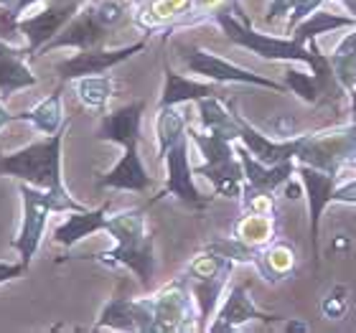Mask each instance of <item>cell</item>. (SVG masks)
<instances>
[{
	"mask_svg": "<svg viewBox=\"0 0 356 333\" xmlns=\"http://www.w3.org/2000/svg\"><path fill=\"white\" fill-rule=\"evenodd\" d=\"M163 74H165V84H163V92H161L158 107H178V104L199 102L204 97L219 95L214 84H201V82H193V79H186V76L176 74L168 64H165Z\"/></svg>",
	"mask_w": 356,
	"mask_h": 333,
	"instance_id": "24",
	"label": "cell"
},
{
	"mask_svg": "<svg viewBox=\"0 0 356 333\" xmlns=\"http://www.w3.org/2000/svg\"><path fill=\"white\" fill-rule=\"evenodd\" d=\"M38 3H49V0H18L13 10L23 18V15H26V10H29V8H33V6H38Z\"/></svg>",
	"mask_w": 356,
	"mask_h": 333,
	"instance_id": "43",
	"label": "cell"
},
{
	"mask_svg": "<svg viewBox=\"0 0 356 333\" xmlns=\"http://www.w3.org/2000/svg\"><path fill=\"white\" fill-rule=\"evenodd\" d=\"M143 112L145 102L135 99V102L120 107V110L102 115L99 130H97V140L115 143V145H130V143H140V125H143Z\"/></svg>",
	"mask_w": 356,
	"mask_h": 333,
	"instance_id": "19",
	"label": "cell"
},
{
	"mask_svg": "<svg viewBox=\"0 0 356 333\" xmlns=\"http://www.w3.org/2000/svg\"><path fill=\"white\" fill-rule=\"evenodd\" d=\"M323 3H326V0H298L296 8H293V10H290V15H288V23H285V33H290V31L296 29L298 23H303L308 15L316 13V10H318Z\"/></svg>",
	"mask_w": 356,
	"mask_h": 333,
	"instance_id": "38",
	"label": "cell"
},
{
	"mask_svg": "<svg viewBox=\"0 0 356 333\" xmlns=\"http://www.w3.org/2000/svg\"><path fill=\"white\" fill-rule=\"evenodd\" d=\"M334 204H356V181H346L334 188Z\"/></svg>",
	"mask_w": 356,
	"mask_h": 333,
	"instance_id": "40",
	"label": "cell"
},
{
	"mask_svg": "<svg viewBox=\"0 0 356 333\" xmlns=\"http://www.w3.org/2000/svg\"><path fill=\"white\" fill-rule=\"evenodd\" d=\"M26 54H31L29 46L15 54H3L0 56V97L3 99H10L15 92L31 89L38 84V76L26 64Z\"/></svg>",
	"mask_w": 356,
	"mask_h": 333,
	"instance_id": "25",
	"label": "cell"
},
{
	"mask_svg": "<svg viewBox=\"0 0 356 333\" xmlns=\"http://www.w3.org/2000/svg\"><path fill=\"white\" fill-rule=\"evenodd\" d=\"M181 61H184V67L188 69L191 74H199L214 84H250V87L275 89V92H280V95H288L290 92L285 84L275 82V79H265V76L254 74L250 69L237 67V64H232V61L222 59V56H216V54L207 51V49H199V46L184 49Z\"/></svg>",
	"mask_w": 356,
	"mask_h": 333,
	"instance_id": "8",
	"label": "cell"
},
{
	"mask_svg": "<svg viewBox=\"0 0 356 333\" xmlns=\"http://www.w3.org/2000/svg\"><path fill=\"white\" fill-rule=\"evenodd\" d=\"M351 247V239L346 237V234H341V237H334V250H349Z\"/></svg>",
	"mask_w": 356,
	"mask_h": 333,
	"instance_id": "45",
	"label": "cell"
},
{
	"mask_svg": "<svg viewBox=\"0 0 356 333\" xmlns=\"http://www.w3.org/2000/svg\"><path fill=\"white\" fill-rule=\"evenodd\" d=\"M10 122H15V112H8L6 104L0 102V130L6 125H10Z\"/></svg>",
	"mask_w": 356,
	"mask_h": 333,
	"instance_id": "44",
	"label": "cell"
},
{
	"mask_svg": "<svg viewBox=\"0 0 356 333\" xmlns=\"http://www.w3.org/2000/svg\"><path fill=\"white\" fill-rule=\"evenodd\" d=\"M298 176L305 188V199H308V214H311V250L316 265H321V219L328 204H334V188L339 186L341 176H331L323 170L313 168V165L298 163Z\"/></svg>",
	"mask_w": 356,
	"mask_h": 333,
	"instance_id": "13",
	"label": "cell"
},
{
	"mask_svg": "<svg viewBox=\"0 0 356 333\" xmlns=\"http://www.w3.org/2000/svg\"><path fill=\"white\" fill-rule=\"evenodd\" d=\"M140 3H145V0H130V6H140Z\"/></svg>",
	"mask_w": 356,
	"mask_h": 333,
	"instance_id": "50",
	"label": "cell"
},
{
	"mask_svg": "<svg viewBox=\"0 0 356 333\" xmlns=\"http://www.w3.org/2000/svg\"><path fill=\"white\" fill-rule=\"evenodd\" d=\"M288 331H308V326H300V323H288Z\"/></svg>",
	"mask_w": 356,
	"mask_h": 333,
	"instance_id": "47",
	"label": "cell"
},
{
	"mask_svg": "<svg viewBox=\"0 0 356 333\" xmlns=\"http://www.w3.org/2000/svg\"><path fill=\"white\" fill-rule=\"evenodd\" d=\"M282 79H285V87H288L290 92H296L303 102H311V104L321 102L318 79H316L313 74H303V72L288 69V72H282Z\"/></svg>",
	"mask_w": 356,
	"mask_h": 333,
	"instance_id": "35",
	"label": "cell"
},
{
	"mask_svg": "<svg viewBox=\"0 0 356 333\" xmlns=\"http://www.w3.org/2000/svg\"><path fill=\"white\" fill-rule=\"evenodd\" d=\"M163 163H165V186L156 199H161V196H176L188 209H196V211L207 209L209 196H204L196 188V184H193V168H191V161H188V135L181 138L168 150Z\"/></svg>",
	"mask_w": 356,
	"mask_h": 333,
	"instance_id": "12",
	"label": "cell"
},
{
	"mask_svg": "<svg viewBox=\"0 0 356 333\" xmlns=\"http://www.w3.org/2000/svg\"><path fill=\"white\" fill-rule=\"evenodd\" d=\"M110 26L99 18L97 13L95 3H84L82 10L72 18V21L64 26L59 36L51 38L49 44L36 54H51L56 49H79V51H87V49H99V46L107 44V38H110Z\"/></svg>",
	"mask_w": 356,
	"mask_h": 333,
	"instance_id": "10",
	"label": "cell"
},
{
	"mask_svg": "<svg viewBox=\"0 0 356 333\" xmlns=\"http://www.w3.org/2000/svg\"><path fill=\"white\" fill-rule=\"evenodd\" d=\"M18 193H21L23 216H21V229H18L15 239L10 242V247L18 250L23 265L31 267V259H33V254H36L41 242H44V232H46L49 216L82 211V209H87V206L79 204L74 196H72V199H61L56 193L36 188V186H31V184L18 186Z\"/></svg>",
	"mask_w": 356,
	"mask_h": 333,
	"instance_id": "5",
	"label": "cell"
},
{
	"mask_svg": "<svg viewBox=\"0 0 356 333\" xmlns=\"http://www.w3.org/2000/svg\"><path fill=\"white\" fill-rule=\"evenodd\" d=\"M211 21L224 31V36L229 38L232 44L242 46L247 51H252L254 56L267 61H300V64H308L313 67L316 61V54H318V46L311 41V49H305L303 44H298L296 38H280V36H267L260 31L252 29L250 21H242L237 13H234V0L229 6H222L219 10L211 13Z\"/></svg>",
	"mask_w": 356,
	"mask_h": 333,
	"instance_id": "3",
	"label": "cell"
},
{
	"mask_svg": "<svg viewBox=\"0 0 356 333\" xmlns=\"http://www.w3.org/2000/svg\"><path fill=\"white\" fill-rule=\"evenodd\" d=\"M148 300L153 308V318H156V333H178L199 328V311H196V300H193L186 275L163 285Z\"/></svg>",
	"mask_w": 356,
	"mask_h": 333,
	"instance_id": "7",
	"label": "cell"
},
{
	"mask_svg": "<svg viewBox=\"0 0 356 333\" xmlns=\"http://www.w3.org/2000/svg\"><path fill=\"white\" fill-rule=\"evenodd\" d=\"M87 0H49L44 10L33 15H23L21 18V33L26 38L31 56L36 59V54L44 49L51 38H56L64 31L72 18H74Z\"/></svg>",
	"mask_w": 356,
	"mask_h": 333,
	"instance_id": "9",
	"label": "cell"
},
{
	"mask_svg": "<svg viewBox=\"0 0 356 333\" xmlns=\"http://www.w3.org/2000/svg\"><path fill=\"white\" fill-rule=\"evenodd\" d=\"M186 277H188V275H186ZM227 282H229V275H222V277H201V280H191V277H188L193 300H196V311H199L201 331H209L211 316H214L216 303H219V298H222Z\"/></svg>",
	"mask_w": 356,
	"mask_h": 333,
	"instance_id": "27",
	"label": "cell"
},
{
	"mask_svg": "<svg viewBox=\"0 0 356 333\" xmlns=\"http://www.w3.org/2000/svg\"><path fill=\"white\" fill-rule=\"evenodd\" d=\"M204 250L216 252V254L232 259L234 265H252V262H257V254H260V250L247 247L245 242H239L237 237H214L204 245Z\"/></svg>",
	"mask_w": 356,
	"mask_h": 333,
	"instance_id": "33",
	"label": "cell"
},
{
	"mask_svg": "<svg viewBox=\"0 0 356 333\" xmlns=\"http://www.w3.org/2000/svg\"><path fill=\"white\" fill-rule=\"evenodd\" d=\"M15 122H29L41 135H54L64 130V87H56L49 97H44L36 107L26 112H15Z\"/></svg>",
	"mask_w": 356,
	"mask_h": 333,
	"instance_id": "22",
	"label": "cell"
},
{
	"mask_svg": "<svg viewBox=\"0 0 356 333\" xmlns=\"http://www.w3.org/2000/svg\"><path fill=\"white\" fill-rule=\"evenodd\" d=\"M21 36V15L10 6H0V38L8 44H18Z\"/></svg>",
	"mask_w": 356,
	"mask_h": 333,
	"instance_id": "37",
	"label": "cell"
},
{
	"mask_svg": "<svg viewBox=\"0 0 356 333\" xmlns=\"http://www.w3.org/2000/svg\"><path fill=\"white\" fill-rule=\"evenodd\" d=\"M107 219H110V204H102L99 209L69 211L67 219L54 229V242L69 250V247L79 245L82 239L107 229Z\"/></svg>",
	"mask_w": 356,
	"mask_h": 333,
	"instance_id": "20",
	"label": "cell"
},
{
	"mask_svg": "<svg viewBox=\"0 0 356 333\" xmlns=\"http://www.w3.org/2000/svg\"><path fill=\"white\" fill-rule=\"evenodd\" d=\"M343 6L349 8L351 13H354V18H356V0H343Z\"/></svg>",
	"mask_w": 356,
	"mask_h": 333,
	"instance_id": "48",
	"label": "cell"
},
{
	"mask_svg": "<svg viewBox=\"0 0 356 333\" xmlns=\"http://www.w3.org/2000/svg\"><path fill=\"white\" fill-rule=\"evenodd\" d=\"M349 99H351V125L356 127V89H349Z\"/></svg>",
	"mask_w": 356,
	"mask_h": 333,
	"instance_id": "46",
	"label": "cell"
},
{
	"mask_svg": "<svg viewBox=\"0 0 356 333\" xmlns=\"http://www.w3.org/2000/svg\"><path fill=\"white\" fill-rule=\"evenodd\" d=\"M242 209H245V211H252V214H273L275 211L273 193L245 184V191H242Z\"/></svg>",
	"mask_w": 356,
	"mask_h": 333,
	"instance_id": "36",
	"label": "cell"
},
{
	"mask_svg": "<svg viewBox=\"0 0 356 333\" xmlns=\"http://www.w3.org/2000/svg\"><path fill=\"white\" fill-rule=\"evenodd\" d=\"M15 3L18 0H0V6H10V8H15Z\"/></svg>",
	"mask_w": 356,
	"mask_h": 333,
	"instance_id": "49",
	"label": "cell"
},
{
	"mask_svg": "<svg viewBox=\"0 0 356 333\" xmlns=\"http://www.w3.org/2000/svg\"><path fill=\"white\" fill-rule=\"evenodd\" d=\"M74 89H76V99H79L87 110L104 112L107 102L115 97V79L107 74L82 76V79L74 82Z\"/></svg>",
	"mask_w": 356,
	"mask_h": 333,
	"instance_id": "31",
	"label": "cell"
},
{
	"mask_svg": "<svg viewBox=\"0 0 356 333\" xmlns=\"http://www.w3.org/2000/svg\"><path fill=\"white\" fill-rule=\"evenodd\" d=\"M87 3H95V0H87Z\"/></svg>",
	"mask_w": 356,
	"mask_h": 333,
	"instance_id": "51",
	"label": "cell"
},
{
	"mask_svg": "<svg viewBox=\"0 0 356 333\" xmlns=\"http://www.w3.org/2000/svg\"><path fill=\"white\" fill-rule=\"evenodd\" d=\"M196 110H199L201 130L216 133L234 143L239 140V115L234 110H229L219 95L199 99V102H196Z\"/></svg>",
	"mask_w": 356,
	"mask_h": 333,
	"instance_id": "23",
	"label": "cell"
},
{
	"mask_svg": "<svg viewBox=\"0 0 356 333\" xmlns=\"http://www.w3.org/2000/svg\"><path fill=\"white\" fill-rule=\"evenodd\" d=\"M234 148H237V156H239V161H242V168H245V184L254 186V188L275 193L298 173L296 161H285V163H277V165H265V163H260L242 143H237Z\"/></svg>",
	"mask_w": 356,
	"mask_h": 333,
	"instance_id": "21",
	"label": "cell"
},
{
	"mask_svg": "<svg viewBox=\"0 0 356 333\" xmlns=\"http://www.w3.org/2000/svg\"><path fill=\"white\" fill-rule=\"evenodd\" d=\"M26 270H29V267L23 265V262H18V265H10V262H0V285H6V282L15 280V277H21Z\"/></svg>",
	"mask_w": 356,
	"mask_h": 333,
	"instance_id": "41",
	"label": "cell"
},
{
	"mask_svg": "<svg viewBox=\"0 0 356 333\" xmlns=\"http://www.w3.org/2000/svg\"><path fill=\"white\" fill-rule=\"evenodd\" d=\"M349 308H351V290L343 282H336L334 288L323 295V300H321V313L328 320H343L349 316Z\"/></svg>",
	"mask_w": 356,
	"mask_h": 333,
	"instance_id": "34",
	"label": "cell"
},
{
	"mask_svg": "<svg viewBox=\"0 0 356 333\" xmlns=\"http://www.w3.org/2000/svg\"><path fill=\"white\" fill-rule=\"evenodd\" d=\"M188 122H186L184 112L178 107H158L156 115V138H158V161L163 163L168 150L176 145L181 138H186Z\"/></svg>",
	"mask_w": 356,
	"mask_h": 333,
	"instance_id": "29",
	"label": "cell"
},
{
	"mask_svg": "<svg viewBox=\"0 0 356 333\" xmlns=\"http://www.w3.org/2000/svg\"><path fill=\"white\" fill-rule=\"evenodd\" d=\"M254 265L267 282H282L296 270V250L285 239H273L270 245L260 250Z\"/></svg>",
	"mask_w": 356,
	"mask_h": 333,
	"instance_id": "26",
	"label": "cell"
},
{
	"mask_svg": "<svg viewBox=\"0 0 356 333\" xmlns=\"http://www.w3.org/2000/svg\"><path fill=\"white\" fill-rule=\"evenodd\" d=\"M296 161L331 176H341L343 165H354L356 161V127L346 125L328 133L303 135V145L298 150Z\"/></svg>",
	"mask_w": 356,
	"mask_h": 333,
	"instance_id": "6",
	"label": "cell"
},
{
	"mask_svg": "<svg viewBox=\"0 0 356 333\" xmlns=\"http://www.w3.org/2000/svg\"><path fill=\"white\" fill-rule=\"evenodd\" d=\"M112 328V331H140V333H156V318L150 300H133V298H112L104 305L99 318L95 323V331Z\"/></svg>",
	"mask_w": 356,
	"mask_h": 333,
	"instance_id": "15",
	"label": "cell"
},
{
	"mask_svg": "<svg viewBox=\"0 0 356 333\" xmlns=\"http://www.w3.org/2000/svg\"><path fill=\"white\" fill-rule=\"evenodd\" d=\"M133 23L145 36L158 31L171 33L181 26H193V0H145L138 6Z\"/></svg>",
	"mask_w": 356,
	"mask_h": 333,
	"instance_id": "14",
	"label": "cell"
},
{
	"mask_svg": "<svg viewBox=\"0 0 356 333\" xmlns=\"http://www.w3.org/2000/svg\"><path fill=\"white\" fill-rule=\"evenodd\" d=\"M331 67H334L336 79L343 84V89H356V31L343 38L341 44L336 46L334 54L328 56Z\"/></svg>",
	"mask_w": 356,
	"mask_h": 333,
	"instance_id": "32",
	"label": "cell"
},
{
	"mask_svg": "<svg viewBox=\"0 0 356 333\" xmlns=\"http://www.w3.org/2000/svg\"><path fill=\"white\" fill-rule=\"evenodd\" d=\"M298 0H270V6H267V13H265V23L267 26H273V23L282 21V18H288L290 10L296 8Z\"/></svg>",
	"mask_w": 356,
	"mask_h": 333,
	"instance_id": "39",
	"label": "cell"
},
{
	"mask_svg": "<svg viewBox=\"0 0 356 333\" xmlns=\"http://www.w3.org/2000/svg\"><path fill=\"white\" fill-rule=\"evenodd\" d=\"M250 320H277V316H270V313L260 311L254 300L250 298L245 285H234L229 290L227 300L222 303L219 313L214 316V320L209 323V331L211 333H229L242 328Z\"/></svg>",
	"mask_w": 356,
	"mask_h": 333,
	"instance_id": "18",
	"label": "cell"
},
{
	"mask_svg": "<svg viewBox=\"0 0 356 333\" xmlns=\"http://www.w3.org/2000/svg\"><path fill=\"white\" fill-rule=\"evenodd\" d=\"M336 29H356V18H343V15L326 13V10H316L313 15H308L303 23H298L296 29L290 31V38H296L298 44H311L316 41V36L328 33Z\"/></svg>",
	"mask_w": 356,
	"mask_h": 333,
	"instance_id": "30",
	"label": "cell"
},
{
	"mask_svg": "<svg viewBox=\"0 0 356 333\" xmlns=\"http://www.w3.org/2000/svg\"><path fill=\"white\" fill-rule=\"evenodd\" d=\"M285 196H288V199H305V188L290 178L288 184H285Z\"/></svg>",
	"mask_w": 356,
	"mask_h": 333,
	"instance_id": "42",
	"label": "cell"
},
{
	"mask_svg": "<svg viewBox=\"0 0 356 333\" xmlns=\"http://www.w3.org/2000/svg\"><path fill=\"white\" fill-rule=\"evenodd\" d=\"M186 135L204 158V163L193 168V176H204L224 199H242L245 168L237 156L234 140H227L222 135L207 133V130H193V127H188Z\"/></svg>",
	"mask_w": 356,
	"mask_h": 333,
	"instance_id": "4",
	"label": "cell"
},
{
	"mask_svg": "<svg viewBox=\"0 0 356 333\" xmlns=\"http://www.w3.org/2000/svg\"><path fill=\"white\" fill-rule=\"evenodd\" d=\"M69 125L8 156L0 153V178H15L21 184H31L36 188L56 193L61 199H72V193L64 186V176H61V145H64Z\"/></svg>",
	"mask_w": 356,
	"mask_h": 333,
	"instance_id": "2",
	"label": "cell"
},
{
	"mask_svg": "<svg viewBox=\"0 0 356 333\" xmlns=\"http://www.w3.org/2000/svg\"><path fill=\"white\" fill-rule=\"evenodd\" d=\"M250 153H252L260 163L265 165H277L285 161H296L298 150L303 145V135L290 138V140H270L265 133H260L254 125H250L242 115H239V140Z\"/></svg>",
	"mask_w": 356,
	"mask_h": 333,
	"instance_id": "17",
	"label": "cell"
},
{
	"mask_svg": "<svg viewBox=\"0 0 356 333\" xmlns=\"http://www.w3.org/2000/svg\"><path fill=\"white\" fill-rule=\"evenodd\" d=\"M104 232L115 239V247L95 254L97 262L104 267H127L140 280L143 288H148L156 275V252H153V237L148 234L145 206L112 214Z\"/></svg>",
	"mask_w": 356,
	"mask_h": 333,
	"instance_id": "1",
	"label": "cell"
},
{
	"mask_svg": "<svg viewBox=\"0 0 356 333\" xmlns=\"http://www.w3.org/2000/svg\"><path fill=\"white\" fill-rule=\"evenodd\" d=\"M99 188H115V191H133V193H145L153 186L148 168L140 158V143H130L122 148V156L115 165H112L104 176L97 178Z\"/></svg>",
	"mask_w": 356,
	"mask_h": 333,
	"instance_id": "16",
	"label": "cell"
},
{
	"mask_svg": "<svg viewBox=\"0 0 356 333\" xmlns=\"http://www.w3.org/2000/svg\"><path fill=\"white\" fill-rule=\"evenodd\" d=\"M148 46V41L143 38V41H135L130 46H122V49H87V51H79L74 56H69V59L59 61L54 72L59 74L61 82H76V79H82V76H92V74H104V72H110L112 67H118L122 61H127L130 56L135 54H140L143 49Z\"/></svg>",
	"mask_w": 356,
	"mask_h": 333,
	"instance_id": "11",
	"label": "cell"
},
{
	"mask_svg": "<svg viewBox=\"0 0 356 333\" xmlns=\"http://www.w3.org/2000/svg\"><path fill=\"white\" fill-rule=\"evenodd\" d=\"M277 234V224H275L273 214H252L245 211V216L234 224V237L239 242H245L252 250H262L275 239Z\"/></svg>",
	"mask_w": 356,
	"mask_h": 333,
	"instance_id": "28",
	"label": "cell"
}]
</instances>
